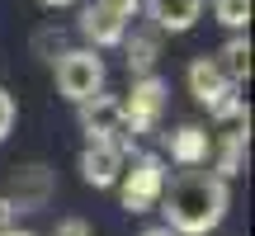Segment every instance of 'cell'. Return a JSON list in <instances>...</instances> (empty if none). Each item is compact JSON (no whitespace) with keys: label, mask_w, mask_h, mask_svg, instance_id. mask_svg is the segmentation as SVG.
Masks as SVG:
<instances>
[{"label":"cell","mask_w":255,"mask_h":236,"mask_svg":"<svg viewBox=\"0 0 255 236\" xmlns=\"http://www.w3.org/2000/svg\"><path fill=\"white\" fill-rule=\"evenodd\" d=\"M161 208H165V227L175 236H208L222 227L232 194L227 180H218L213 170H184L180 180H165Z\"/></svg>","instance_id":"1"},{"label":"cell","mask_w":255,"mask_h":236,"mask_svg":"<svg viewBox=\"0 0 255 236\" xmlns=\"http://www.w3.org/2000/svg\"><path fill=\"white\" fill-rule=\"evenodd\" d=\"M104 81H109V66L95 47H66L57 57V90L71 104H85L95 95H104Z\"/></svg>","instance_id":"2"},{"label":"cell","mask_w":255,"mask_h":236,"mask_svg":"<svg viewBox=\"0 0 255 236\" xmlns=\"http://www.w3.org/2000/svg\"><path fill=\"white\" fill-rule=\"evenodd\" d=\"M165 194V161L161 156H137L119 175V199L128 213H151Z\"/></svg>","instance_id":"3"},{"label":"cell","mask_w":255,"mask_h":236,"mask_svg":"<svg viewBox=\"0 0 255 236\" xmlns=\"http://www.w3.org/2000/svg\"><path fill=\"white\" fill-rule=\"evenodd\" d=\"M165 114V81L161 76H132V90L123 100V132H151Z\"/></svg>","instance_id":"4"},{"label":"cell","mask_w":255,"mask_h":236,"mask_svg":"<svg viewBox=\"0 0 255 236\" xmlns=\"http://www.w3.org/2000/svg\"><path fill=\"white\" fill-rule=\"evenodd\" d=\"M128 165V146L123 142H85L81 151V180L90 189H114Z\"/></svg>","instance_id":"5"},{"label":"cell","mask_w":255,"mask_h":236,"mask_svg":"<svg viewBox=\"0 0 255 236\" xmlns=\"http://www.w3.org/2000/svg\"><path fill=\"white\" fill-rule=\"evenodd\" d=\"M81 109V127L90 142H123V100H114V95H95V100L76 104Z\"/></svg>","instance_id":"6"},{"label":"cell","mask_w":255,"mask_h":236,"mask_svg":"<svg viewBox=\"0 0 255 236\" xmlns=\"http://www.w3.org/2000/svg\"><path fill=\"white\" fill-rule=\"evenodd\" d=\"M5 199L14 203V213H38L52 199V170H47V165H24V170L14 175V189H9Z\"/></svg>","instance_id":"7"},{"label":"cell","mask_w":255,"mask_h":236,"mask_svg":"<svg viewBox=\"0 0 255 236\" xmlns=\"http://www.w3.org/2000/svg\"><path fill=\"white\" fill-rule=\"evenodd\" d=\"M142 9L151 14L156 33H189L203 14V0H142Z\"/></svg>","instance_id":"8"},{"label":"cell","mask_w":255,"mask_h":236,"mask_svg":"<svg viewBox=\"0 0 255 236\" xmlns=\"http://www.w3.org/2000/svg\"><path fill=\"white\" fill-rule=\"evenodd\" d=\"M184 81H189V95L203 104V109H208L213 100H222L227 90H237V85H227V76L218 71V62H213V57H194L189 71H184Z\"/></svg>","instance_id":"9"},{"label":"cell","mask_w":255,"mask_h":236,"mask_svg":"<svg viewBox=\"0 0 255 236\" xmlns=\"http://www.w3.org/2000/svg\"><path fill=\"white\" fill-rule=\"evenodd\" d=\"M208 132L203 127H194V123H184V127H175L170 132V161L175 165H184V170H199V165H208Z\"/></svg>","instance_id":"10"},{"label":"cell","mask_w":255,"mask_h":236,"mask_svg":"<svg viewBox=\"0 0 255 236\" xmlns=\"http://www.w3.org/2000/svg\"><path fill=\"white\" fill-rule=\"evenodd\" d=\"M81 33H85V43H90L95 52H104V47H119L128 38V24H119L114 14H104V9H95V5H85L81 9Z\"/></svg>","instance_id":"11"},{"label":"cell","mask_w":255,"mask_h":236,"mask_svg":"<svg viewBox=\"0 0 255 236\" xmlns=\"http://www.w3.org/2000/svg\"><path fill=\"white\" fill-rule=\"evenodd\" d=\"M213 62H218V71L227 76V85H246V76H251V38L246 33H232Z\"/></svg>","instance_id":"12"},{"label":"cell","mask_w":255,"mask_h":236,"mask_svg":"<svg viewBox=\"0 0 255 236\" xmlns=\"http://www.w3.org/2000/svg\"><path fill=\"white\" fill-rule=\"evenodd\" d=\"M123 47H128V71L132 76H151L156 57H161L156 33H132V38H123Z\"/></svg>","instance_id":"13"},{"label":"cell","mask_w":255,"mask_h":236,"mask_svg":"<svg viewBox=\"0 0 255 236\" xmlns=\"http://www.w3.org/2000/svg\"><path fill=\"white\" fill-rule=\"evenodd\" d=\"M213 14H218L222 28L246 33V24H251V0H213Z\"/></svg>","instance_id":"14"},{"label":"cell","mask_w":255,"mask_h":236,"mask_svg":"<svg viewBox=\"0 0 255 236\" xmlns=\"http://www.w3.org/2000/svg\"><path fill=\"white\" fill-rule=\"evenodd\" d=\"M95 9H104V14H114L119 24H132V14L142 9V0H90Z\"/></svg>","instance_id":"15"},{"label":"cell","mask_w":255,"mask_h":236,"mask_svg":"<svg viewBox=\"0 0 255 236\" xmlns=\"http://www.w3.org/2000/svg\"><path fill=\"white\" fill-rule=\"evenodd\" d=\"M14 118H19V109H14V95L0 85V142H5L9 132H14Z\"/></svg>","instance_id":"16"},{"label":"cell","mask_w":255,"mask_h":236,"mask_svg":"<svg viewBox=\"0 0 255 236\" xmlns=\"http://www.w3.org/2000/svg\"><path fill=\"white\" fill-rule=\"evenodd\" d=\"M52 236H95V232H90V222H85V218H62L52 227Z\"/></svg>","instance_id":"17"},{"label":"cell","mask_w":255,"mask_h":236,"mask_svg":"<svg viewBox=\"0 0 255 236\" xmlns=\"http://www.w3.org/2000/svg\"><path fill=\"white\" fill-rule=\"evenodd\" d=\"M14 218H19V213H14V203L0 194V232H5V227H14Z\"/></svg>","instance_id":"18"},{"label":"cell","mask_w":255,"mask_h":236,"mask_svg":"<svg viewBox=\"0 0 255 236\" xmlns=\"http://www.w3.org/2000/svg\"><path fill=\"white\" fill-rule=\"evenodd\" d=\"M142 236H175V232H170V227H146Z\"/></svg>","instance_id":"19"},{"label":"cell","mask_w":255,"mask_h":236,"mask_svg":"<svg viewBox=\"0 0 255 236\" xmlns=\"http://www.w3.org/2000/svg\"><path fill=\"white\" fill-rule=\"evenodd\" d=\"M38 5H47V9H62V5H76V0H38Z\"/></svg>","instance_id":"20"},{"label":"cell","mask_w":255,"mask_h":236,"mask_svg":"<svg viewBox=\"0 0 255 236\" xmlns=\"http://www.w3.org/2000/svg\"><path fill=\"white\" fill-rule=\"evenodd\" d=\"M0 236H33V232H19V227H5V232H0Z\"/></svg>","instance_id":"21"}]
</instances>
